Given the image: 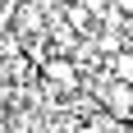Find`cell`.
<instances>
[{"label": "cell", "instance_id": "cell-1", "mask_svg": "<svg viewBox=\"0 0 133 133\" xmlns=\"http://www.w3.org/2000/svg\"><path fill=\"white\" fill-rule=\"evenodd\" d=\"M101 96H106V110L115 115V119H133V83L110 78L106 87H101Z\"/></svg>", "mask_w": 133, "mask_h": 133}, {"label": "cell", "instance_id": "cell-2", "mask_svg": "<svg viewBox=\"0 0 133 133\" xmlns=\"http://www.w3.org/2000/svg\"><path fill=\"white\" fill-rule=\"evenodd\" d=\"M46 83H55V87H69V92H74V87H78V69H74V60H60V55H55V60H46Z\"/></svg>", "mask_w": 133, "mask_h": 133}, {"label": "cell", "instance_id": "cell-5", "mask_svg": "<svg viewBox=\"0 0 133 133\" xmlns=\"http://www.w3.org/2000/svg\"><path fill=\"white\" fill-rule=\"evenodd\" d=\"M9 101H14V87H9V83H5V78H0V110L9 106Z\"/></svg>", "mask_w": 133, "mask_h": 133}, {"label": "cell", "instance_id": "cell-4", "mask_svg": "<svg viewBox=\"0 0 133 133\" xmlns=\"http://www.w3.org/2000/svg\"><path fill=\"white\" fill-rule=\"evenodd\" d=\"M69 23H74V28H87V9H83V5H78V9H69Z\"/></svg>", "mask_w": 133, "mask_h": 133}, {"label": "cell", "instance_id": "cell-3", "mask_svg": "<svg viewBox=\"0 0 133 133\" xmlns=\"http://www.w3.org/2000/svg\"><path fill=\"white\" fill-rule=\"evenodd\" d=\"M110 74L119 83H133V51H115L110 55Z\"/></svg>", "mask_w": 133, "mask_h": 133}]
</instances>
